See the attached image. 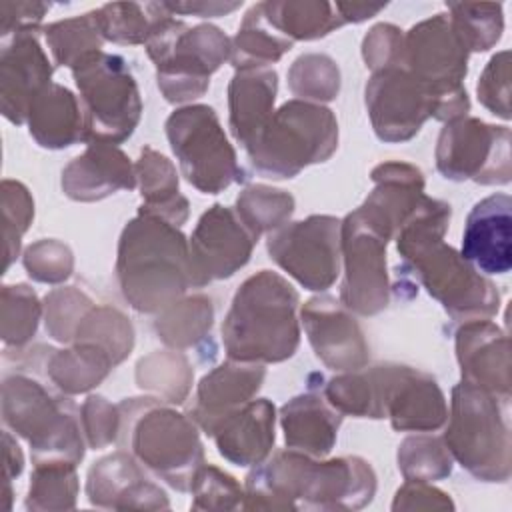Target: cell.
Segmentation results:
<instances>
[{"label": "cell", "instance_id": "54", "mask_svg": "<svg viewBox=\"0 0 512 512\" xmlns=\"http://www.w3.org/2000/svg\"><path fill=\"white\" fill-rule=\"evenodd\" d=\"M454 502L450 494L432 486L430 482L406 480L394 494L392 510L394 512H418V510H454Z\"/></svg>", "mask_w": 512, "mask_h": 512}, {"label": "cell", "instance_id": "30", "mask_svg": "<svg viewBox=\"0 0 512 512\" xmlns=\"http://www.w3.org/2000/svg\"><path fill=\"white\" fill-rule=\"evenodd\" d=\"M278 74L274 68L236 70L228 84V128L246 148L274 112Z\"/></svg>", "mask_w": 512, "mask_h": 512}, {"label": "cell", "instance_id": "55", "mask_svg": "<svg viewBox=\"0 0 512 512\" xmlns=\"http://www.w3.org/2000/svg\"><path fill=\"white\" fill-rule=\"evenodd\" d=\"M50 4L46 2H0V36L2 40L22 34V32H38L44 16L48 14Z\"/></svg>", "mask_w": 512, "mask_h": 512}, {"label": "cell", "instance_id": "42", "mask_svg": "<svg viewBox=\"0 0 512 512\" xmlns=\"http://www.w3.org/2000/svg\"><path fill=\"white\" fill-rule=\"evenodd\" d=\"M72 342L98 346L112 358L114 366H118L130 356L134 348V326L130 318L118 308L94 304L82 318Z\"/></svg>", "mask_w": 512, "mask_h": 512}, {"label": "cell", "instance_id": "37", "mask_svg": "<svg viewBox=\"0 0 512 512\" xmlns=\"http://www.w3.org/2000/svg\"><path fill=\"white\" fill-rule=\"evenodd\" d=\"M28 494L24 500L30 512H58L76 508L80 482L72 462L66 460H40L32 462Z\"/></svg>", "mask_w": 512, "mask_h": 512}, {"label": "cell", "instance_id": "43", "mask_svg": "<svg viewBox=\"0 0 512 512\" xmlns=\"http://www.w3.org/2000/svg\"><path fill=\"white\" fill-rule=\"evenodd\" d=\"M448 18L468 52H486L502 38V4L450 2Z\"/></svg>", "mask_w": 512, "mask_h": 512}, {"label": "cell", "instance_id": "24", "mask_svg": "<svg viewBox=\"0 0 512 512\" xmlns=\"http://www.w3.org/2000/svg\"><path fill=\"white\" fill-rule=\"evenodd\" d=\"M512 200L498 192L482 198L466 216L460 254L482 274L512 268Z\"/></svg>", "mask_w": 512, "mask_h": 512}, {"label": "cell", "instance_id": "3", "mask_svg": "<svg viewBox=\"0 0 512 512\" xmlns=\"http://www.w3.org/2000/svg\"><path fill=\"white\" fill-rule=\"evenodd\" d=\"M300 296L278 272L248 276L232 296L222 322L226 356L238 362L278 364L300 346Z\"/></svg>", "mask_w": 512, "mask_h": 512}, {"label": "cell", "instance_id": "13", "mask_svg": "<svg viewBox=\"0 0 512 512\" xmlns=\"http://www.w3.org/2000/svg\"><path fill=\"white\" fill-rule=\"evenodd\" d=\"M436 170L452 180L482 186H504L512 178L510 128L476 116L446 122L434 150Z\"/></svg>", "mask_w": 512, "mask_h": 512}, {"label": "cell", "instance_id": "19", "mask_svg": "<svg viewBox=\"0 0 512 512\" xmlns=\"http://www.w3.org/2000/svg\"><path fill=\"white\" fill-rule=\"evenodd\" d=\"M300 322L316 358L330 370L350 372L368 366L370 348L354 314L334 296L318 294L300 308Z\"/></svg>", "mask_w": 512, "mask_h": 512}, {"label": "cell", "instance_id": "21", "mask_svg": "<svg viewBox=\"0 0 512 512\" xmlns=\"http://www.w3.org/2000/svg\"><path fill=\"white\" fill-rule=\"evenodd\" d=\"M86 498L104 510H168L166 492L126 452L116 450L96 460L86 474Z\"/></svg>", "mask_w": 512, "mask_h": 512}, {"label": "cell", "instance_id": "39", "mask_svg": "<svg viewBox=\"0 0 512 512\" xmlns=\"http://www.w3.org/2000/svg\"><path fill=\"white\" fill-rule=\"evenodd\" d=\"M296 200L290 192L266 184H250L236 198V214L248 232L258 240L290 222Z\"/></svg>", "mask_w": 512, "mask_h": 512}, {"label": "cell", "instance_id": "33", "mask_svg": "<svg viewBox=\"0 0 512 512\" xmlns=\"http://www.w3.org/2000/svg\"><path fill=\"white\" fill-rule=\"evenodd\" d=\"M264 20L286 40H318L344 22L336 6L320 0H268L260 2Z\"/></svg>", "mask_w": 512, "mask_h": 512}, {"label": "cell", "instance_id": "38", "mask_svg": "<svg viewBox=\"0 0 512 512\" xmlns=\"http://www.w3.org/2000/svg\"><path fill=\"white\" fill-rule=\"evenodd\" d=\"M324 398L342 414L354 418H384L380 400L378 368L364 366L360 370L340 372L324 384Z\"/></svg>", "mask_w": 512, "mask_h": 512}, {"label": "cell", "instance_id": "58", "mask_svg": "<svg viewBox=\"0 0 512 512\" xmlns=\"http://www.w3.org/2000/svg\"><path fill=\"white\" fill-rule=\"evenodd\" d=\"M334 6L344 24H350V22L358 24V22L370 20L386 8V4H368V2H336Z\"/></svg>", "mask_w": 512, "mask_h": 512}, {"label": "cell", "instance_id": "15", "mask_svg": "<svg viewBox=\"0 0 512 512\" xmlns=\"http://www.w3.org/2000/svg\"><path fill=\"white\" fill-rule=\"evenodd\" d=\"M388 238L376 232L356 210L340 224V252L344 278L340 302L358 316H376L390 302V280L386 270Z\"/></svg>", "mask_w": 512, "mask_h": 512}, {"label": "cell", "instance_id": "48", "mask_svg": "<svg viewBox=\"0 0 512 512\" xmlns=\"http://www.w3.org/2000/svg\"><path fill=\"white\" fill-rule=\"evenodd\" d=\"M42 306L46 334L56 342L70 344L82 318L90 312L94 302L76 286H60L44 296Z\"/></svg>", "mask_w": 512, "mask_h": 512}, {"label": "cell", "instance_id": "44", "mask_svg": "<svg viewBox=\"0 0 512 512\" xmlns=\"http://www.w3.org/2000/svg\"><path fill=\"white\" fill-rule=\"evenodd\" d=\"M396 462L404 480L416 482H436L448 478L454 466V458L444 440L432 434L404 438L398 446Z\"/></svg>", "mask_w": 512, "mask_h": 512}, {"label": "cell", "instance_id": "5", "mask_svg": "<svg viewBox=\"0 0 512 512\" xmlns=\"http://www.w3.org/2000/svg\"><path fill=\"white\" fill-rule=\"evenodd\" d=\"M0 414L4 428L24 438L32 462L66 460L80 464L86 452L80 410L38 374L12 372L2 378Z\"/></svg>", "mask_w": 512, "mask_h": 512}, {"label": "cell", "instance_id": "10", "mask_svg": "<svg viewBox=\"0 0 512 512\" xmlns=\"http://www.w3.org/2000/svg\"><path fill=\"white\" fill-rule=\"evenodd\" d=\"M84 114V142L128 140L142 116V98L128 62L120 54L94 50L72 68Z\"/></svg>", "mask_w": 512, "mask_h": 512}, {"label": "cell", "instance_id": "53", "mask_svg": "<svg viewBox=\"0 0 512 512\" xmlns=\"http://www.w3.org/2000/svg\"><path fill=\"white\" fill-rule=\"evenodd\" d=\"M404 32L388 22H380L368 30L362 40V58L372 72L400 66Z\"/></svg>", "mask_w": 512, "mask_h": 512}, {"label": "cell", "instance_id": "1", "mask_svg": "<svg viewBox=\"0 0 512 512\" xmlns=\"http://www.w3.org/2000/svg\"><path fill=\"white\" fill-rule=\"evenodd\" d=\"M376 472L360 456L314 458L278 450L244 478V510L354 512L376 494Z\"/></svg>", "mask_w": 512, "mask_h": 512}, {"label": "cell", "instance_id": "17", "mask_svg": "<svg viewBox=\"0 0 512 512\" xmlns=\"http://www.w3.org/2000/svg\"><path fill=\"white\" fill-rule=\"evenodd\" d=\"M256 238L240 222L234 208L212 204L196 222L188 240L192 288L232 278L250 262Z\"/></svg>", "mask_w": 512, "mask_h": 512}, {"label": "cell", "instance_id": "20", "mask_svg": "<svg viewBox=\"0 0 512 512\" xmlns=\"http://www.w3.org/2000/svg\"><path fill=\"white\" fill-rule=\"evenodd\" d=\"M52 62L38 42V32H22L2 40L0 50V110L22 126L36 96L52 84Z\"/></svg>", "mask_w": 512, "mask_h": 512}, {"label": "cell", "instance_id": "36", "mask_svg": "<svg viewBox=\"0 0 512 512\" xmlns=\"http://www.w3.org/2000/svg\"><path fill=\"white\" fill-rule=\"evenodd\" d=\"M136 386L168 404H182L194 382V368L180 350H154L136 362Z\"/></svg>", "mask_w": 512, "mask_h": 512}, {"label": "cell", "instance_id": "12", "mask_svg": "<svg viewBox=\"0 0 512 512\" xmlns=\"http://www.w3.org/2000/svg\"><path fill=\"white\" fill-rule=\"evenodd\" d=\"M166 138L180 172L202 194H218L246 174L218 114L208 104H186L166 118Z\"/></svg>", "mask_w": 512, "mask_h": 512}, {"label": "cell", "instance_id": "25", "mask_svg": "<svg viewBox=\"0 0 512 512\" xmlns=\"http://www.w3.org/2000/svg\"><path fill=\"white\" fill-rule=\"evenodd\" d=\"M136 172L128 154L114 144L92 142L72 158L60 176L64 196L74 202H98L120 190H134Z\"/></svg>", "mask_w": 512, "mask_h": 512}, {"label": "cell", "instance_id": "18", "mask_svg": "<svg viewBox=\"0 0 512 512\" xmlns=\"http://www.w3.org/2000/svg\"><path fill=\"white\" fill-rule=\"evenodd\" d=\"M376 368L384 418L394 430L434 432L446 424V396L432 374L396 362L376 364Z\"/></svg>", "mask_w": 512, "mask_h": 512}, {"label": "cell", "instance_id": "50", "mask_svg": "<svg viewBox=\"0 0 512 512\" xmlns=\"http://www.w3.org/2000/svg\"><path fill=\"white\" fill-rule=\"evenodd\" d=\"M22 264L26 274L36 282L62 284L74 272V254L68 244L56 238H42L24 250Z\"/></svg>", "mask_w": 512, "mask_h": 512}, {"label": "cell", "instance_id": "45", "mask_svg": "<svg viewBox=\"0 0 512 512\" xmlns=\"http://www.w3.org/2000/svg\"><path fill=\"white\" fill-rule=\"evenodd\" d=\"M44 38L54 58V64L68 68H72L88 52L102 50L104 44L92 12L44 26Z\"/></svg>", "mask_w": 512, "mask_h": 512}, {"label": "cell", "instance_id": "34", "mask_svg": "<svg viewBox=\"0 0 512 512\" xmlns=\"http://www.w3.org/2000/svg\"><path fill=\"white\" fill-rule=\"evenodd\" d=\"M294 42L280 36L262 14V4H254L246 10L240 28L234 38H230V64L234 70L248 68H272L286 52H290Z\"/></svg>", "mask_w": 512, "mask_h": 512}, {"label": "cell", "instance_id": "49", "mask_svg": "<svg viewBox=\"0 0 512 512\" xmlns=\"http://www.w3.org/2000/svg\"><path fill=\"white\" fill-rule=\"evenodd\" d=\"M192 510H236L242 508L244 486L214 464H202L192 478Z\"/></svg>", "mask_w": 512, "mask_h": 512}, {"label": "cell", "instance_id": "32", "mask_svg": "<svg viewBox=\"0 0 512 512\" xmlns=\"http://www.w3.org/2000/svg\"><path fill=\"white\" fill-rule=\"evenodd\" d=\"M136 184L140 188V210L156 214L176 226H182L190 216V204L180 194L176 166L152 146H144L134 164Z\"/></svg>", "mask_w": 512, "mask_h": 512}, {"label": "cell", "instance_id": "47", "mask_svg": "<svg viewBox=\"0 0 512 512\" xmlns=\"http://www.w3.org/2000/svg\"><path fill=\"white\" fill-rule=\"evenodd\" d=\"M2 192V234H4V272L16 262L22 248V236L34 220V198L30 190L18 182L4 178Z\"/></svg>", "mask_w": 512, "mask_h": 512}, {"label": "cell", "instance_id": "51", "mask_svg": "<svg viewBox=\"0 0 512 512\" xmlns=\"http://www.w3.org/2000/svg\"><path fill=\"white\" fill-rule=\"evenodd\" d=\"M478 102L494 116L510 120V52H496L476 84Z\"/></svg>", "mask_w": 512, "mask_h": 512}, {"label": "cell", "instance_id": "11", "mask_svg": "<svg viewBox=\"0 0 512 512\" xmlns=\"http://www.w3.org/2000/svg\"><path fill=\"white\" fill-rule=\"evenodd\" d=\"M468 56L470 52L444 12L414 24L404 34L400 66L432 90L434 120L450 122L470 112L464 86Z\"/></svg>", "mask_w": 512, "mask_h": 512}, {"label": "cell", "instance_id": "22", "mask_svg": "<svg viewBox=\"0 0 512 512\" xmlns=\"http://www.w3.org/2000/svg\"><path fill=\"white\" fill-rule=\"evenodd\" d=\"M460 378L510 402V344L490 318L468 320L454 338Z\"/></svg>", "mask_w": 512, "mask_h": 512}, {"label": "cell", "instance_id": "16", "mask_svg": "<svg viewBox=\"0 0 512 512\" xmlns=\"http://www.w3.org/2000/svg\"><path fill=\"white\" fill-rule=\"evenodd\" d=\"M364 104L374 134L388 144L412 140L434 114L432 90L402 66L372 72Z\"/></svg>", "mask_w": 512, "mask_h": 512}, {"label": "cell", "instance_id": "2", "mask_svg": "<svg viewBox=\"0 0 512 512\" xmlns=\"http://www.w3.org/2000/svg\"><path fill=\"white\" fill-rule=\"evenodd\" d=\"M114 270L128 306L158 314L192 288L188 238L180 226L138 208L122 228Z\"/></svg>", "mask_w": 512, "mask_h": 512}, {"label": "cell", "instance_id": "4", "mask_svg": "<svg viewBox=\"0 0 512 512\" xmlns=\"http://www.w3.org/2000/svg\"><path fill=\"white\" fill-rule=\"evenodd\" d=\"M118 410L120 434L116 446L176 492H190L192 478L204 464L198 424L150 394L124 398L118 402Z\"/></svg>", "mask_w": 512, "mask_h": 512}, {"label": "cell", "instance_id": "6", "mask_svg": "<svg viewBox=\"0 0 512 512\" xmlns=\"http://www.w3.org/2000/svg\"><path fill=\"white\" fill-rule=\"evenodd\" d=\"M508 400L460 380L450 394L444 444L470 476L504 484L512 474Z\"/></svg>", "mask_w": 512, "mask_h": 512}, {"label": "cell", "instance_id": "23", "mask_svg": "<svg viewBox=\"0 0 512 512\" xmlns=\"http://www.w3.org/2000/svg\"><path fill=\"white\" fill-rule=\"evenodd\" d=\"M370 178L374 188L356 212L384 238L394 240L424 198V174L414 164L390 160L374 166Z\"/></svg>", "mask_w": 512, "mask_h": 512}, {"label": "cell", "instance_id": "7", "mask_svg": "<svg viewBox=\"0 0 512 512\" xmlns=\"http://www.w3.org/2000/svg\"><path fill=\"white\" fill-rule=\"evenodd\" d=\"M144 46L156 66L158 88L170 104H186L204 96L210 76L230 60V38L218 26L190 28L164 2H158V18Z\"/></svg>", "mask_w": 512, "mask_h": 512}, {"label": "cell", "instance_id": "46", "mask_svg": "<svg viewBox=\"0 0 512 512\" xmlns=\"http://www.w3.org/2000/svg\"><path fill=\"white\" fill-rule=\"evenodd\" d=\"M288 88L298 100L330 102L340 92V68L328 54H302L288 68Z\"/></svg>", "mask_w": 512, "mask_h": 512}, {"label": "cell", "instance_id": "27", "mask_svg": "<svg viewBox=\"0 0 512 512\" xmlns=\"http://www.w3.org/2000/svg\"><path fill=\"white\" fill-rule=\"evenodd\" d=\"M218 454L236 466L264 462L276 442V406L268 398H252L224 416L208 434Z\"/></svg>", "mask_w": 512, "mask_h": 512}, {"label": "cell", "instance_id": "56", "mask_svg": "<svg viewBox=\"0 0 512 512\" xmlns=\"http://www.w3.org/2000/svg\"><path fill=\"white\" fill-rule=\"evenodd\" d=\"M242 2H220V0H194V2H164V6L176 16H198V18H218L240 8Z\"/></svg>", "mask_w": 512, "mask_h": 512}, {"label": "cell", "instance_id": "8", "mask_svg": "<svg viewBox=\"0 0 512 512\" xmlns=\"http://www.w3.org/2000/svg\"><path fill=\"white\" fill-rule=\"evenodd\" d=\"M338 148V120L330 108L292 98L272 112L258 136L244 148L252 168L272 180L298 176L326 162Z\"/></svg>", "mask_w": 512, "mask_h": 512}, {"label": "cell", "instance_id": "29", "mask_svg": "<svg viewBox=\"0 0 512 512\" xmlns=\"http://www.w3.org/2000/svg\"><path fill=\"white\" fill-rule=\"evenodd\" d=\"M280 426L286 448L314 458H326L338 438L342 414L314 390L290 398L280 408Z\"/></svg>", "mask_w": 512, "mask_h": 512}, {"label": "cell", "instance_id": "35", "mask_svg": "<svg viewBox=\"0 0 512 512\" xmlns=\"http://www.w3.org/2000/svg\"><path fill=\"white\" fill-rule=\"evenodd\" d=\"M214 324V306L206 294L182 296L156 314L154 330L172 350H188L210 336Z\"/></svg>", "mask_w": 512, "mask_h": 512}, {"label": "cell", "instance_id": "28", "mask_svg": "<svg viewBox=\"0 0 512 512\" xmlns=\"http://www.w3.org/2000/svg\"><path fill=\"white\" fill-rule=\"evenodd\" d=\"M24 366H32V374L46 378L66 396L86 394L96 388L114 368L112 358L94 344L72 342L68 348L52 346L24 348Z\"/></svg>", "mask_w": 512, "mask_h": 512}, {"label": "cell", "instance_id": "9", "mask_svg": "<svg viewBox=\"0 0 512 512\" xmlns=\"http://www.w3.org/2000/svg\"><path fill=\"white\" fill-rule=\"evenodd\" d=\"M396 250L402 260L398 276H412L450 318L468 322L492 318L498 312L496 284L444 240H420L396 246Z\"/></svg>", "mask_w": 512, "mask_h": 512}, {"label": "cell", "instance_id": "31", "mask_svg": "<svg viewBox=\"0 0 512 512\" xmlns=\"http://www.w3.org/2000/svg\"><path fill=\"white\" fill-rule=\"evenodd\" d=\"M26 126L34 142L48 150H64L84 142V114L74 92L58 82L48 84L32 102Z\"/></svg>", "mask_w": 512, "mask_h": 512}, {"label": "cell", "instance_id": "57", "mask_svg": "<svg viewBox=\"0 0 512 512\" xmlns=\"http://www.w3.org/2000/svg\"><path fill=\"white\" fill-rule=\"evenodd\" d=\"M4 444V496H6V510L12 506V480L18 478L24 470V454L8 428L2 432Z\"/></svg>", "mask_w": 512, "mask_h": 512}, {"label": "cell", "instance_id": "40", "mask_svg": "<svg viewBox=\"0 0 512 512\" xmlns=\"http://www.w3.org/2000/svg\"><path fill=\"white\" fill-rule=\"evenodd\" d=\"M92 16L104 42L146 44L158 18V2H108L92 10Z\"/></svg>", "mask_w": 512, "mask_h": 512}, {"label": "cell", "instance_id": "52", "mask_svg": "<svg viewBox=\"0 0 512 512\" xmlns=\"http://www.w3.org/2000/svg\"><path fill=\"white\" fill-rule=\"evenodd\" d=\"M82 432L88 448L102 450L118 442L120 410L100 394H90L80 408Z\"/></svg>", "mask_w": 512, "mask_h": 512}, {"label": "cell", "instance_id": "26", "mask_svg": "<svg viewBox=\"0 0 512 512\" xmlns=\"http://www.w3.org/2000/svg\"><path fill=\"white\" fill-rule=\"evenodd\" d=\"M264 378V364L228 358L200 378L194 404L190 406V418L204 434H210L224 416L256 398Z\"/></svg>", "mask_w": 512, "mask_h": 512}, {"label": "cell", "instance_id": "41", "mask_svg": "<svg viewBox=\"0 0 512 512\" xmlns=\"http://www.w3.org/2000/svg\"><path fill=\"white\" fill-rule=\"evenodd\" d=\"M44 306L34 288L24 282L4 284L0 290V336L8 348H26L34 338Z\"/></svg>", "mask_w": 512, "mask_h": 512}, {"label": "cell", "instance_id": "14", "mask_svg": "<svg viewBox=\"0 0 512 512\" xmlns=\"http://www.w3.org/2000/svg\"><path fill=\"white\" fill-rule=\"evenodd\" d=\"M340 224L342 220L330 214L286 222L268 234V256L302 288L324 292L340 276Z\"/></svg>", "mask_w": 512, "mask_h": 512}]
</instances>
